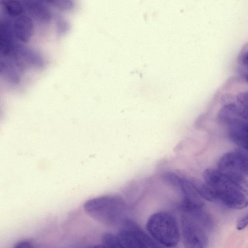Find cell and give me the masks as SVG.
I'll use <instances>...</instances> for the list:
<instances>
[{
    "label": "cell",
    "instance_id": "obj_17",
    "mask_svg": "<svg viewBox=\"0 0 248 248\" xmlns=\"http://www.w3.org/2000/svg\"><path fill=\"white\" fill-rule=\"evenodd\" d=\"M238 146L248 152V141L241 142Z\"/></svg>",
    "mask_w": 248,
    "mask_h": 248
},
{
    "label": "cell",
    "instance_id": "obj_10",
    "mask_svg": "<svg viewBox=\"0 0 248 248\" xmlns=\"http://www.w3.org/2000/svg\"><path fill=\"white\" fill-rule=\"evenodd\" d=\"M1 4L6 13L11 16H18L23 12L22 5L16 0H1Z\"/></svg>",
    "mask_w": 248,
    "mask_h": 248
},
{
    "label": "cell",
    "instance_id": "obj_12",
    "mask_svg": "<svg viewBox=\"0 0 248 248\" xmlns=\"http://www.w3.org/2000/svg\"><path fill=\"white\" fill-rule=\"evenodd\" d=\"M102 242L103 247L121 248L116 234L109 232L105 233L102 237Z\"/></svg>",
    "mask_w": 248,
    "mask_h": 248
},
{
    "label": "cell",
    "instance_id": "obj_14",
    "mask_svg": "<svg viewBox=\"0 0 248 248\" xmlns=\"http://www.w3.org/2000/svg\"><path fill=\"white\" fill-rule=\"evenodd\" d=\"M236 150L240 155L244 171L248 176V152L242 148Z\"/></svg>",
    "mask_w": 248,
    "mask_h": 248
},
{
    "label": "cell",
    "instance_id": "obj_4",
    "mask_svg": "<svg viewBox=\"0 0 248 248\" xmlns=\"http://www.w3.org/2000/svg\"><path fill=\"white\" fill-rule=\"evenodd\" d=\"M121 248H154L160 246L136 222L124 219L116 233Z\"/></svg>",
    "mask_w": 248,
    "mask_h": 248
},
{
    "label": "cell",
    "instance_id": "obj_3",
    "mask_svg": "<svg viewBox=\"0 0 248 248\" xmlns=\"http://www.w3.org/2000/svg\"><path fill=\"white\" fill-rule=\"evenodd\" d=\"M146 229L149 235L160 246L175 247L181 239L180 229L175 217L165 211L149 216Z\"/></svg>",
    "mask_w": 248,
    "mask_h": 248
},
{
    "label": "cell",
    "instance_id": "obj_6",
    "mask_svg": "<svg viewBox=\"0 0 248 248\" xmlns=\"http://www.w3.org/2000/svg\"><path fill=\"white\" fill-rule=\"evenodd\" d=\"M217 166L218 170L237 187L247 179L237 150L223 155L218 162Z\"/></svg>",
    "mask_w": 248,
    "mask_h": 248
},
{
    "label": "cell",
    "instance_id": "obj_7",
    "mask_svg": "<svg viewBox=\"0 0 248 248\" xmlns=\"http://www.w3.org/2000/svg\"><path fill=\"white\" fill-rule=\"evenodd\" d=\"M33 24L30 17L22 16L18 17L13 25L15 36L23 42H28L33 33Z\"/></svg>",
    "mask_w": 248,
    "mask_h": 248
},
{
    "label": "cell",
    "instance_id": "obj_8",
    "mask_svg": "<svg viewBox=\"0 0 248 248\" xmlns=\"http://www.w3.org/2000/svg\"><path fill=\"white\" fill-rule=\"evenodd\" d=\"M25 7L28 13L39 22H48L52 18L51 13L48 9L38 1H27L25 3Z\"/></svg>",
    "mask_w": 248,
    "mask_h": 248
},
{
    "label": "cell",
    "instance_id": "obj_5",
    "mask_svg": "<svg viewBox=\"0 0 248 248\" xmlns=\"http://www.w3.org/2000/svg\"><path fill=\"white\" fill-rule=\"evenodd\" d=\"M180 223L181 237L185 247H206L208 238L200 221L187 213L180 212Z\"/></svg>",
    "mask_w": 248,
    "mask_h": 248
},
{
    "label": "cell",
    "instance_id": "obj_16",
    "mask_svg": "<svg viewBox=\"0 0 248 248\" xmlns=\"http://www.w3.org/2000/svg\"><path fill=\"white\" fill-rule=\"evenodd\" d=\"M32 243L29 241H22L17 244L16 248H30L31 247Z\"/></svg>",
    "mask_w": 248,
    "mask_h": 248
},
{
    "label": "cell",
    "instance_id": "obj_2",
    "mask_svg": "<svg viewBox=\"0 0 248 248\" xmlns=\"http://www.w3.org/2000/svg\"><path fill=\"white\" fill-rule=\"evenodd\" d=\"M203 177L204 182L215 190L217 199L227 207L242 209L248 206V200L243 192L218 170L206 169Z\"/></svg>",
    "mask_w": 248,
    "mask_h": 248
},
{
    "label": "cell",
    "instance_id": "obj_13",
    "mask_svg": "<svg viewBox=\"0 0 248 248\" xmlns=\"http://www.w3.org/2000/svg\"><path fill=\"white\" fill-rule=\"evenodd\" d=\"M45 1L50 4L54 5L59 8L66 9H69L72 6L71 0H40Z\"/></svg>",
    "mask_w": 248,
    "mask_h": 248
},
{
    "label": "cell",
    "instance_id": "obj_1",
    "mask_svg": "<svg viewBox=\"0 0 248 248\" xmlns=\"http://www.w3.org/2000/svg\"><path fill=\"white\" fill-rule=\"evenodd\" d=\"M125 203L114 195L98 197L87 201L84 209L94 219L108 226L122 223L126 214Z\"/></svg>",
    "mask_w": 248,
    "mask_h": 248
},
{
    "label": "cell",
    "instance_id": "obj_15",
    "mask_svg": "<svg viewBox=\"0 0 248 248\" xmlns=\"http://www.w3.org/2000/svg\"><path fill=\"white\" fill-rule=\"evenodd\" d=\"M248 226V214L240 219L237 222L236 229L238 230L244 229Z\"/></svg>",
    "mask_w": 248,
    "mask_h": 248
},
{
    "label": "cell",
    "instance_id": "obj_9",
    "mask_svg": "<svg viewBox=\"0 0 248 248\" xmlns=\"http://www.w3.org/2000/svg\"><path fill=\"white\" fill-rule=\"evenodd\" d=\"M192 186L199 195L209 202L217 200L215 190L208 184L197 180L190 181Z\"/></svg>",
    "mask_w": 248,
    "mask_h": 248
},
{
    "label": "cell",
    "instance_id": "obj_11",
    "mask_svg": "<svg viewBox=\"0 0 248 248\" xmlns=\"http://www.w3.org/2000/svg\"><path fill=\"white\" fill-rule=\"evenodd\" d=\"M0 40L1 49L5 51L10 49L12 43V35L9 26L6 23L0 25Z\"/></svg>",
    "mask_w": 248,
    "mask_h": 248
}]
</instances>
